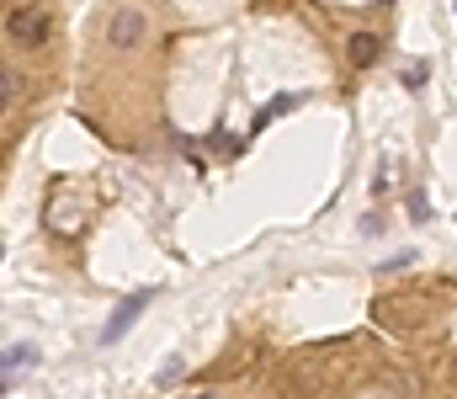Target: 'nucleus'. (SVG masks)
Returning <instances> with one entry per match:
<instances>
[{"label":"nucleus","mask_w":457,"mask_h":399,"mask_svg":"<svg viewBox=\"0 0 457 399\" xmlns=\"http://www.w3.org/2000/svg\"><path fill=\"white\" fill-rule=\"evenodd\" d=\"M48 32H54L48 5H16V11H5V37H11V43L37 48V43H48Z\"/></svg>","instance_id":"f257e3e1"},{"label":"nucleus","mask_w":457,"mask_h":399,"mask_svg":"<svg viewBox=\"0 0 457 399\" xmlns=\"http://www.w3.org/2000/svg\"><path fill=\"white\" fill-rule=\"evenodd\" d=\"M149 298H154V287H138L133 298H122V303H117V309H112V320L102 325V346H112V341H122V336L133 330V320L144 314V303H149Z\"/></svg>","instance_id":"f03ea898"},{"label":"nucleus","mask_w":457,"mask_h":399,"mask_svg":"<svg viewBox=\"0 0 457 399\" xmlns=\"http://www.w3.org/2000/svg\"><path fill=\"white\" fill-rule=\"evenodd\" d=\"M138 37H144V11L138 5H117L112 21H107V43L112 48H133Z\"/></svg>","instance_id":"7ed1b4c3"},{"label":"nucleus","mask_w":457,"mask_h":399,"mask_svg":"<svg viewBox=\"0 0 457 399\" xmlns=\"http://www.w3.org/2000/svg\"><path fill=\"white\" fill-rule=\"evenodd\" d=\"M345 54H351V64H356V70H367V64H378L383 37H378V32H351V37H345Z\"/></svg>","instance_id":"20e7f679"},{"label":"nucleus","mask_w":457,"mask_h":399,"mask_svg":"<svg viewBox=\"0 0 457 399\" xmlns=\"http://www.w3.org/2000/svg\"><path fill=\"white\" fill-rule=\"evenodd\" d=\"M37 362V346H11V352H0V378H16V373H27Z\"/></svg>","instance_id":"39448f33"},{"label":"nucleus","mask_w":457,"mask_h":399,"mask_svg":"<svg viewBox=\"0 0 457 399\" xmlns=\"http://www.w3.org/2000/svg\"><path fill=\"white\" fill-rule=\"evenodd\" d=\"M181 373H187V362H181V357H165V362H160V373H154V389H170Z\"/></svg>","instance_id":"423d86ee"},{"label":"nucleus","mask_w":457,"mask_h":399,"mask_svg":"<svg viewBox=\"0 0 457 399\" xmlns=\"http://www.w3.org/2000/svg\"><path fill=\"white\" fill-rule=\"evenodd\" d=\"M404 86H410V91H415V86H426V64H420V59H415V64H404Z\"/></svg>","instance_id":"0eeeda50"},{"label":"nucleus","mask_w":457,"mask_h":399,"mask_svg":"<svg viewBox=\"0 0 457 399\" xmlns=\"http://www.w3.org/2000/svg\"><path fill=\"white\" fill-rule=\"evenodd\" d=\"M16 86H21V80H16V75L0 64V102H11V96H16Z\"/></svg>","instance_id":"6e6552de"},{"label":"nucleus","mask_w":457,"mask_h":399,"mask_svg":"<svg viewBox=\"0 0 457 399\" xmlns=\"http://www.w3.org/2000/svg\"><path fill=\"white\" fill-rule=\"evenodd\" d=\"M5 389H11V378H0V395H5Z\"/></svg>","instance_id":"1a4fd4ad"},{"label":"nucleus","mask_w":457,"mask_h":399,"mask_svg":"<svg viewBox=\"0 0 457 399\" xmlns=\"http://www.w3.org/2000/svg\"><path fill=\"white\" fill-rule=\"evenodd\" d=\"M197 399H219V395H197Z\"/></svg>","instance_id":"9d476101"}]
</instances>
